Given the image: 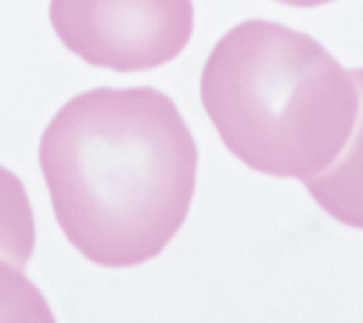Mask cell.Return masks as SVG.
Masks as SVG:
<instances>
[{"mask_svg":"<svg viewBox=\"0 0 363 323\" xmlns=\"http://www.w3.org/2000/svg\"><path fill=\"white\" fill-rule=\"evenodd\" d=\"M38 160L65 239L106 269L156 259L196 195L194 133L154 87L73 96L44 129Z\"/></svg>","mask_w":363,"mask_h":323,"instance_id":"6da1fadb","label":"cell"},{"mask_svg":"<svg viewBox=\"0 0 363 323\" xmlns=\"http://www.w3.org/2000/svg\"><path fill=\"white\" fill-rule=\"evenodd\" d=\"M199 98L226 149L259 174L309 181L353 133L359 91L315 38L247 19L208 54Z\"/></svg>","mask_w":363,"mask_h":323,"instance_id":"7a4b0ae2","label":"cell"},{"mask_svg":"<svg viewBox=\"0 0 363 323\" xmlns=\"http://www.w3.org/2000/svg\"><path fill=\"white\" fill-rule=\"evenodd\" d=\"M50 26L84 62L114 73L154 71L194 35V0H50Z\"/></svg>","mask_w":363,"mask_h":323,"instance_id":"3957f363","label":"cell"},{"mask_svg":"<svg viewBox=\"0 0 363 323\" xmlns=\"http://www.w3.org/2000/svg\"><path fill=\"white\" fill-rule=\"evenodd\" d=\"M359 110L353 133L342 152L324 172L306 181L311 199L336 222L363 230V67L351 71Z\"/></svg>","mask_w":363,"mask_h":323,"instance_id":"277c9868","label":"cell"},{"mask_svg":"<svg viewBox=\"0 0 363 323\" xmlns=\"http://www.w3.org/2000/svg\"><path fill=\"white\" fill-rule=\"evenodd\" d=\"M35 251V215L21 178L0 166V259L26 269Z\"/></svg>","mask_w":363,"mask_h":323,"instance_id":"5b68a950","label":"cell"},{"mask_svg":"<svg viewBox=\"0 0 363 323\" xmlns=\"http://www.w3.org/2000/svg\"><path fill=\"white\" fill-rule=\"evenodd\" d=\"M0 322H56L42 290L23 273V269L4 259H0Z\"/></svg>","mask_w":363,"mask_h":323,"instance_id":"8992f818","label":"cell"},{"mask_svg":"<svg viewBox=\"0 0 363 323\" xmlns=\"http://www.w3.org/2000/svg\"><path fill=\"white\" fill-rule=\"evenodd\" d=\"M280 4H286V6H295V8H315V6H324V4H330L335 0H277Z\"/></svg>","mask_w":363,"mask_h":323,"instance_id":"52a82bcc","label":"cell"}]
</instances>
